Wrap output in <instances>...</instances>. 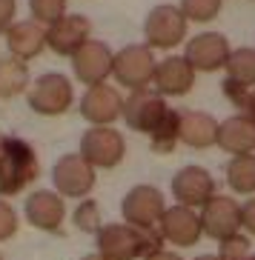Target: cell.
<instances>
[{
	"label": "cell",
	"instance_id": "cell-1",
	"mask_svg": "<svg viewBox=\"0 0 255 260\" xmlns=\"http://www.w3.org/2000/svg\"><path fill=\"white\" fill-rule=\"evenodd\" d=\"M163 235L161 229L138 232L126 223H106L98 232V254L106 260H138L161 252Z\"/></svg>",
	"mask_w": 255,
	"mask_h": 260
},
{
	"label": "cell",
	"instance_id": "cell-2",
	"mask_svg": "<svg viewBox=\"0 0 255 260\" xmlns=\"http://www.w3.org/2000/svg\"><path fill=\"white\" fill-rule=\"evenodd\" d=\"M40 175V160L23 138L0 135V194H17Z\"/></svg>",
	"mask_w": 255,
	"mask_h": 260
},
{
	"label": "cell",
	"instance_id": "cell-3",
	"mask_svg": "<svg viewBox=\"0 0 255 260\" xmlns=\"http://www.w3.org/2000/svg\"><path fill=\"white\" fill-rule=\"evenodd\" d=\"M26 100H29L32 112H38L43 117H58L72 106L75 89H72V80L66 75H61V72H46L38 80H32L29 92H26Z\"/></svg>",
	"mask_w": 255,
	"mask_h": 260
},
{
	"label": "cell",
	"instance_id": "cell-4",
	"mask_svg": "<svg viewBox=\"0 0 255 260\" xmlns=\"http://www.w3.org/2000/svg\"><path fill=\"white\" fill-rule=\"evenodd\" d=\"M155 60L152 49L147 43H132L124 46L121 52H115V66H112V77H115L121 86L138 92V89H152L155 80Z\"/></svg>",
	"mask_w": 255,
	"mask_h": 260
},
{
	"label": "cell",
	"instance_id": "cell-5",
	"mask_svg": "<svg viewBox=\"0 0 255 260\" xmlns=\"http://www.w3.org/2000/svg\"><path fill=\"white\" fill-rule=\"evenodd\" d=\"M163 212H166L163 194L155 189V186H147V183L129 189L124 194V203H121L124 223H126V226H132V229H138V232L161 229Z\"/></svg>",
	"mask_w": 255,
	"mask_h": 260
},
{
	"label": "cell",
	"instance_id": "cell-6",
	"mask_svg": "<svg viewBox=\"0 0 255 260\" xmlns=\"http://www.w3.org/2000/svg\"><path fill=\"white\" fill-rule=\"evenodd\" d=\"M77 154L92 169H115L126 154V140L112 126H92L83 132Z\"/></svg>",
	"mask_w": 255,
	"mask_h": 260
},
{
	"label": "cell",
	"instance_id": "cell-7",
	"mask_svg": "<svg viewBox=\"0 0 255 260\" xmlns=\"http://www.w3.org/2000/svg\"><path fill=\"white\" fill-rule=\"evenodd\" d=\"M186 20L181 6L161 3V6L149 9L147 20H144V38L149 49H172L186 38Z\"/></svg>",
	"mask_w": 255,
	"mask_h": 260
},
{
	"label": "cell",
	"instance_id": "cell-8",
	"mask_svg": "<svg viewBox=\"0 0 255 260\" xmlns=\"http://www.w3.org/2000/svg\"><path fill=\"white\" fill-rule=\"evenodd\" d=\"M166 112H169L166 100L155 89H138V92H129V98H124V123L140 135H152Z\"/></svg>",
	"mask_w": 255,
	"mask_h": 260
},
{
	"label": "cell",
	"instance_id": "cell-9",
	"mask_svg": "<svg viewBox=\"0 0 255 260\" xmlns=\"http://www.w3.org/2000/svg\"><path fill=\"white\" fill-rule=\"evenodd\" d=\"M230 40L221 31H201L192 40H186L184 57L195 72H218L230 60Z\"/></svg>",
	"mask_w": 255,
	"mask_h": 260
},
{
	"label": "cell",
	"instance_id": "cell-10",
	"mask_svg": "<svg viewBox=\"0 0 255 260\" xmlns=\"http://www.w3.org/2000/svg\"><path fill=\"white\" fill-rule=\"evenodd\" d=\"M172 194L178 200V206L204 209L215 198V180L204 166H184L172 177Z\"/></svg>",
	"mask_w": 255,
	"mask_h": 260
},
{
	"label": "cell",
	"instance_id": "cell-11",
	"mask_svg": "<svg viewBox=\"0 0 255 260\" xmlns=\"http://www.w3.org/2000/svg\"><path fill=\"white\" fill-rule=\"evenodd\" d=\"M52 180L61 198H86L95 189V169L80 154H63L52 169Z\"/></svg>",
	"mask_w": 255,
	"mask_h": 260
},
{
	"label": "cell",
	"instance_id": "cell-12",
	"mask_svg": "<svg viewBox=\"0 0 255 260\" xmlns=\"http://www.w3.org/2000/svg\"><path fill=\"white\" fill-rule=\"evenodd\" d=\"M201 229L212 240H230L241 232V203L226 198V194H215L207 206L201 209Z\"/></svg>",
	"mask_w": 255,
	"mask_h": 260
},
{
	"label": "cell",
	"instance_id": "cell-13",
	"mask_svg": "<svg viewBox=\"0 0 255 260\" xmlns=\"http://www.w3.org/2000/svg\"><path fill=\"white\" fill-rule=\"evenodd\" d=\"M92 23L83 15H63L58 23L46 26V46L61 57H75L89 43Z\"/></svg>",
	"mask_w": 255,
	"mask_h": 260
},
{
	"label": "cell",
	"instance_id": "cell-14",
	"mask_svg": "<svg viewBox=\"0 0 255 260\" xmlns=\"http://www.w3.org/2000/svg\"><path fill=\"white\" fill-rule=\"evenodd\" d=\"M115 66V52L103 40H89L80 52L72 57V72L83 86H101L112 75Z\"/></svg>",
	"mask_w": 255,
	"mask_h": 260
},
{
	"label": "cell",
	"instance_id": "cell-15",
	"mask_svg": "<svg viewBox=\"0 0 255 260\" xmlns=\"http://www.w3.org/2000/svg\"><path fill=\"white\" fill-rule=\"evenodd\" d=\"M80 115L92 126H112L118 117H124V98L109 83L89 86L80 98Z\"/></svg>",
	"mask_w": 255,
	"mask_h": 260
},
{
	"label": "cell",
	"instance_id": "cell-16",
	"mask_svg": "<svg viewBox=\"0 0 255 260\" xmlns=\"http://www.w3.org/2000/svg\"><path fill=\"white\" fill-rule=\"evenodd\" d=\"M23 214L35 229L58 235L63 226V217H66V203H63V198L58 191L40 189V191H32L29 198H26Z\"/></svg>",
	"mask_w": 255,
	"mask_h": 260
},
{
	"label": "cell",
	"instance_id": "cell-17",
	"mask_svg": "<svg viewBox=\"0 0 255 260\" xmlns=\"http://www.w3.org/2000/svg\"><path fill=\"white\" fill-rule=\"evenodd\" d=\"M195 86V69L186 63V57H163L158 60L155 66V80H152V89L161 98H181V94H189V89Z\"/></svg>",
	"mask_w": 255,
	"mask_h": 260
},
{
	"label": "cell",
	"instance_id": "cell-18",
	"mask_svg": "<svg viewBox=\"0 0 255 260\" xmlns=\"http://www.w3.org/2000/svg\"><path fill=\"white\" fill-rule=\"evenodd\" d=\"M161 235L163 240H169L172 246H195L201 240V214H195V209L175 206L166 209L161 217Z\"/></svg>",
	"mask_w": 255,
	"mask_h": 260
},
{
	"label": "cell",
	"instance_id": "cell-19",
	"mask_svg": "<svg viewBox=\"0 0 255 260\" xmlns=\"http://www.w3.org/2000/svg\"><path fill=\"white\" fill-rule=\"evenodd\" d=\"M218 146L226 154H252L255 152V117L232 115L218 126Z\"/></svg>",
	"mask_w": 255,
	"mask_h": 260
},
{
	"label": "cell",
	"instance_id": "cell-20",
	"mask_svg": "<svg viewBox=\"0 0 255 260\" xmlns=\"http://www.w3.org/2000/svg\"><path fill=\"white\" fill-rule=\"evenodd\" d=\"M6 49L17 60H32L46 49V29L35 20H17L6 31Z\"/></svg>",
	"mask_w": 255,
	"mask_h": 260
},
{
	"label": "cell",
	"instance_id": "cell-21",
	"mask_svg": "<svg viewBox=\"0 0 255 260\" xmlns=\"http://www.w3.org/2000/svg\"><path fill=\"white\" fill-rule=\"evenodd\" d=\"M218 126L221 123L207 112H181V143L189 149L218 146Z\"/></svg>",
	"mask_w": 255,
	"mask_h": 260
},
{
	"label": "cell",
	"instance_id": "cell-22",
	"mask_svg": "<svg viewBox=\"0 0 255 260\" xmlns=\"http://www.w3.org/2000/svg\"><path fill=\"white\" fill-rule=\"evenodd\" d=\"M29 66L23 60H17L12 54L0 57V100L29 92Z\"/></svg>",
	"mask_w": 255,
	"mask_h": 260
},
{
	"label": "cell",
	"instance_id": "cell-23",
	"mask_svg": "<svg viewBox=\"0 0 255 260\" xmlns=\"http://www.w3.org/2000/svg\"><path fill=\"white\" fill-rule=\"evenodd\" d=\"M226 80L244 86V89H255V49H232L230 60H226Z\"/></svg>",
	"mask_w": 255,
	"mask_h": 260
},
{
	"label": "cell",
	"instance_id": "cell-24",
	"mask_svg": "<svg viewBox=\"0 0 255 260\" xmlns=\"http://www.w3.org/2000/svg\"><path fill=\"white\" fill-rule=\"evenodd\" d=\"M181 143V112L169 109L163 120L155 126V132L149 135V146L155 154H169L175 146Z\"/></svg>",
	"mask_w": 255,
	"mask_h": 260
},
{
	"label": "cell",
	"instance_id": "cell-25",
	"mask_svg": "<svg viewBox=\"0 0 255 260\" xmlns=\"http://www.w3.org/2000/svg\"><path fill=\"white\" fill-rule=\"evenodd\" d=\"M226 183L238 194H255V154H238L226 163Z\"/></svg>",
	"mask_w": 255,
	"mask_h": 260
},
{
	"label": "cell",
	"instance_id": "cell-26",
	"mask_svg": "<svg viewBox=\"0 0 255 260\" xmlns=\"http://www.w3.org/2000/svg\"><path fill=\"white\" fill-rule=\"evenodd\" d=\"M32 20L40 26H52L66 15V0H29Z\"/></svg>",
	"mask_w": 255,
	"mask_h": 260
},
{
	"label": "cell",
	"instance_id": "cell-27",
	"mask_svg": "<svg viewBox=\"0 0 255 260\" xmlns=\"http://www.w3.org/2000/svg\"><path fill=\"white\" fill-rule=\"evenodd\" d=\"M221 3H224V0H181V12H184L186 20L209 23V20H215L218 17Z\"/></svg>",
	"mask_w": 255,
	"mask_h": 260
},
{
	"label": "cell",
	"instance_id": "cell-28",
	"mask_svg": "<svg viewBox=\"0 0 255 260\" xmlns=\"http://www.w3.org/2000/svg\"><path fill=\"white\" fill-rule=\"evenodd\" d=\"M75 223H77V229L80 232H95V235H98V232L103 229L98 203H95V200H83V203L77 206V212H75Z\"/></svg>",
	"mask_w": 255,
	"mask_h": 260
},
{
	"label": "cell",
	"instance_id": "cell-29",
	"mask_svg": "<svg viewBox=\"0 0 255 260\" xmlns=\"http://www.w3.org/2000/svg\"><path fill=\"white\" fill-rule=\"evenodd\" d=\"M218 260H252L249 240L244 235H235V237H230V240H221V246H218Z\"/></svg>",
	"mask_w": 255,
	"mask_h": 260
},
{
	"label": "cell",
	"instance_id": "cell-30",
	"mask_svg": "<svg viewBox=\"0 0 255 260\" xmlns=\"http://www.w3.org/2000/svg\"><path fill=\"white\" fill-rule=\"evenodd\" d=\"M17 232V212L9 206L6 200H0V243Z\"/></svg>",
	"mask_w": 255,
	"mask_h": 260
},
{
	"label": "cell",
	"instance_id": "cell-31",
	"mask_svg": "<svg viewBox=\"0 0 255 260\" xmlns=\"http://www.w3.org/2000/svg\"><path fill=\"white\" fill-rule=\"evenodd\" d=\"M224 94L244 112V115H249V94H252V89H244V86L232 83V80H224Z\"/></svg>",
	"mask_w": 255,
	"mask_h": 260
},
{
	"label": "cell",
	"instance_id": "cell-32",
	"mask_svg": "<svg viewBox=\"0 0 255 260\" xmlns=\"http://www.w3.org/2000/svg\"><path fill=\"white\" fill-rule=\"evenodd\" d=\"M12 23H17V0H0V31L6 35Z\"/></svg>",
	"mask_w": 255,
	"mask_h": 260
},
{
	"label": "cell",
	"instance_id": "cell-33",
	"mask_svg": "<svg viewBox=\"0 0 255 260\" xmlns=\"http://www.w3.org/2000/svg\"><path fill=\"white\" fill-rule=\"evenodd\" d=\"M241 229H247L255 237V198L241 203Z\"/></svg>",
	"mask_w": 255,
	"mask_h": 260
},
{
	"label": "cell",
	"instance_id": "cell-34",
	"mask_svg": "<svg viewBox=\"0 0 255 260\" xmlns=\"http://www.w3.org/2000/svg\"><path fill=\"white\" fill-rule=\"evenodd\" d=\"M144 260H184V257H181V254H175V252H166V249H161V252L149 254V257H144Z\"/></svg>",
	"mask_w": 255,
	"mask_h": 260
},
{
	"label": "cell",
	"instance_id": "cell-35",
	"mask_svg": "<svg viewBox=\"0 0 255 260\" xmlns=\"http://www.w3.org/2000/svg\"><path fill=\"white\" fill-rule=\"evenodd\" d=\"M249 117H255V89H252V94H249Z\"/></svg>",
	"mask_w": 255,
	"mask_h": 260
},
{
	"label": "cell",
	"instance_id": "cell-36",
	"mask_svg": "<svg viewBox=\"0 0 255 260\" xmlns=\"http://www.w3.org/2000/svg\"><path fill=\"white\" fill-rule=\"evenodd\" d=\"M80 260H106V257H101V254L95 252V254H86V257H80Z\"/></svg>",
	"mask_w": 255,
	"mask_h": 260
},
{
	"label": "cell",
	"instance_id": "cell-37",
	"mask_svg": "<svg viewBox=\"0 0 255 260\" xmlns=\"http://www.w3.org/2000/svg\"><path fill=\"white\" fill-rule=\"evenodd\" d=\"M195 260H218V254H201V257H195Z\"/></svg>",
	"mask_w": 255,
	"mask_h": 260
},
{
	"label": "cell",
	"instance_id": "cell-38",
	"mask_svg": "<svg viewBox=\"0 0 255 260\" xmlns=\"http://www.w3.org/2000/svg\"><path fill=\"white\" fill-rule=\"evenodd\" d=\"M0 260H3V257H0Z\"/></svg>",
	"mask_w": 255,
	"mask_h": 260
},
{
	"label": "cell",
	"instance_id": "cell-39",
	"mask_svg": "<svg viewBox=\"0 0 255 260\" xmlns=\"http://www.w3.org/2000/svg\"><path fill=\"white\" fill-rule=\"evenodd\" d=\"M252 260H255V257H252Z\"/></svg>",
	"mask_w": 255,
	"mask_h": 260
}]
</instances>
